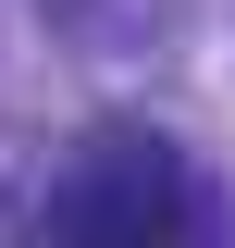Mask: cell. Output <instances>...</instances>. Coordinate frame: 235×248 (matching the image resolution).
Here are the masks:
<instances>
[{
    "instance_id": "1",
    "label": "cell",
    "mask_w": 235,
    "mask_h": 248,
    "mask_svg": "<svg viewBox=\"0 0 235 248\" xmlns=\"http://www.w3.org/2000/svg\"><path fill=\"white\" fill-rule=\"evenodd\" d=\"M50 223H74V236H161V223H186V186H174V161H161V137H148V149L112 137L87 186H62Z\"/></svg>"
}]
</instances>
